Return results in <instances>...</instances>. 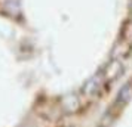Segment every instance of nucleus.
Masks as SVG:
<instances>
[{"instance_id": "nucleus-1", "label": "nucleus", "mask_w": 132, "mask_h": 127, "mask_svg": "<svg viewBox=\"0 0 132 127\" xmlns=\"http://www.w3.org/2000/svg\"><path fill=\"white\" fill-rule=\"evenodd\" d=\"M104 81H105V75L102 73H98L96 75H94V77L85 84V87H83L85 95H86V96H95V95H98V92L101 90L102 84H104Z\"/></svg>"}]
</instances>
